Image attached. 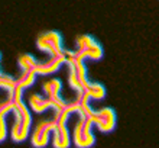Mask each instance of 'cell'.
<instances>
[{
	"instance_id": "cell-8",
	"label": "cell",
	"mask_w": 159,
	"mask_h": 148,
	"mask_svg": "<svg viewBox=\"0 0 159 148\" xmlns=\"http://www.w3.org/2000/svg\"><path fill=\"white\" fill-rule=\"evenodd\" d=\"M61 89H62V81L59 80V79H51L49 81H46L45 84H43V92H45V94L58 105V110L65 107L68 103V102H65L62 99V96H61Z\"/></svg>"
},
{
	"instance_id": "cell-4",
	"label": "cell",
	"mask_w": 159,
	"mask_h": 148,
	"mask_svg": "<svg viewBox=\"0 0 159 148\" xmlns=\"http://www.w3.org/2000/svg\"><path fill=\"white\" fill-rule=\"evenodd\" d=\"M77 54L84 60H100L103 57V48L91 35H81L77 39Z\"/></svg>"
},
{
	"instance_id": "cell-9",
	"label": "cell",
	"mask_w": 159,
	"mask_h": 148,
	"mask_svg": "<svg viewBox=\"0 0 159 148\" xmlns=\"http://www.w3.org/2000/svg\"><path fill=\"white\" fill-rule=\"evenodd\" d=\"M52 144L57 148H68L71 145V136L67 128V122H57L52 132Z\"/></svg>"
},
{
	"instance_id": "cell-2",
	"label": "cell",
	"mask_w": 159,
	"mask_h": 148,
	"mask_svg": "<svg viewBox=\"0 0 159 148\" xmlns=\"http://www.w3.org/2000/svg\"><path fill=\"white\" fill-rule=\"evenodd\" d=\"M93 127H94V122H93L91 118L80 116L78 122L75 123L74 131H72V142H74L75 147L87 148L91 147L96 142V136L93 135L91 131Z\"/></svg>"
},
{
	"instance_id": "cell-10",
	"label": "cell",
	"mask_w": 159,
	"mask_h": 148,
	"mask_svg": "<svg viewBox=\"0 0 159 148\" xmlns=\"http://www.w3.org/2000/svg\"><path fill=\"white\" fill-rule=\"evenodd\" d=\"M29 106L30 109L36 112V113H43L46 112L48 109H54V110H58V105L55 103L54 100L51 98H42L39 94H32L29 98Z\"/></svg>"
},
{
	"instance_id": "cell-1",
	"label": "cell",
	"mask_w": 159,
	"mask_h": 148,
	"mask_svg": "<svg viewBox=\"0 0 159 148\" xmlns=\"http://www.w3.org/2000/svg\"><path fill=\"white\" fill-rule=\"evenodd\" d=\"M23 87L17 84L13 93V99H15V122H13L12 131H10V136L15 142H23L28 138L32 127V115H30L28 106H26L25 100H23Z\"/></svg>"
},
{
	"instance_id": "cell-5",
	"label": "cell",
	"mask_w": 159,
	"mask_h": 148,
	"mask_svg": "<svg viewBox=\"0 0 159 148\" xmlns=\"http://www.w3.org/2000/svg\"><path fill=\"white\" fill-rule=\"evenodd\" d=\"M55 127H57V121L54 119H46V121H41V122L35 127L34 134H32V145L34 147H46L48 142H49V136L51 134L54 132Z\"/></svg>"
},
{
	"instance_id": "cell-3",
	"label": "cell",
	"mask_w": 159,
	"mask_h": 148,
	"mask_svg": "<svg viewBox=\"0 0 159 148\" xmlns=\"http://www.w3.org/2000/svg\"><path fill=\"white\" fill-rule=\"evenodd\" d=\"M36 47L39 51L48 52L49 55H59L65 51L62 48V35L58 31H48L36 39Z\"/></svg>"
},
{
	"instance_id": "cell-14",
	"label": "cell",
	"mask_w": 159,
	"mask_h": 148,
	"mask_svg": "<svg viewBox=\"0 0 159 148\" xmlns=\"http://www.w3.org/2000/svg\"><path fill=\"white\" fill-rule=\"evenodd\" d=\"M36 73L35 71H22L20 77H17V84L23 87V89H28L35 83L36 80Z\"/></svg>"
},
{
	"instance_id": "cell-11",
	"label": "cell",
	"mask_w": 159,
	"mask_h": 148,
	"mask_svg": "<svg viewBox=\"0 0 159 148\" xmlns=\"http://www.w3.org/2000/svg\"><path fill=\"white\" fill-rule=\"evenodd\" d=\"M85 93L88 94V98L91 100H101L106 98V89L104 86L100 83H90L88 89L85 90Z\"/></svg>"
},
{
	"instance_id": "cell-12",
	"label": "cell",
	"mask_w": 159,
	"mask_h": 148,
	"mask_svg": "<svg viewBox=\"0 0 159 148\" xmlns=\"http://www.w3.org/2000/svg\"><path fill=\"white\" fill-rule=\"evenodd\" d=\"M17 63H19V67H20L22 71H34L35 67H36V58H35L34 55L30 54H22L17 60Z\"/></svg>"
},
{
	"instance_id": "cell-7",
	"label": "cell",
	"mask_w": 159,
	"mask_h": 148,
	"mask_svg": "<svg viewBox=\"0 0 159 148\" xmlns=\"http://www.w3.org/2000/svg\"><path fill=\"white\" fill-rule=\"evenodd\" d=\"M65 63H67V52L59 54V55H51L49 60H46L45 63L36 64L34 71L38 76H51V74L58 71L59 68H61V65Z\"/></svg>"
},
{
	"instance_id": "cell-13",
	"label": "cell",
	"mask_w": 159,
	"mask_h": 148,
	"mask_svg": "<svg viewBox=\"0 0 159 148\" xmlns=\"http://www.w3.org/2000/svg\"><path fill=\"white\" fill-rule=\"evenodd\" d=\"M0 87L6 90L7 94H13L15 93V89L17 87V79L2 73L0 74Z\"/></svg>"
},
{
	"instance_id": "cell-6",
	"label": "cell",
	"mask_w": 159,
	"mask_h": 148,
	"mask_svg": "<svg viewBox=\"0 0 159 148\" xmlns=\"http://www.w3.org/2000/svg\"><path fill=\"white\" fill-rule=\"evenodd\" d=\"M91 119L97 129L101 132H110L116 127V113L111 107H103L100 110H94Z\"/></svg>"
}]
</instances>
